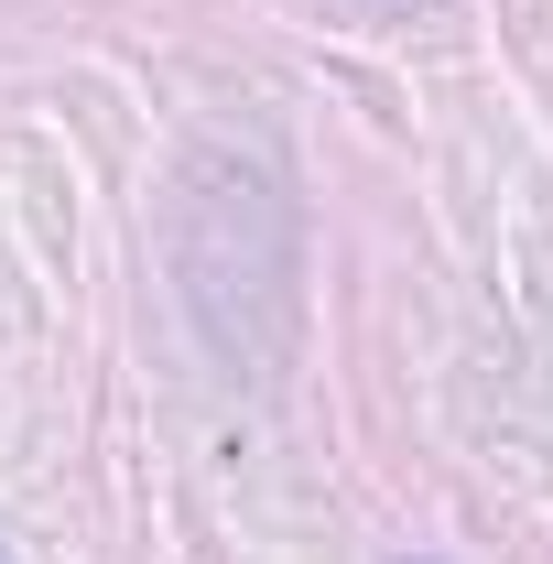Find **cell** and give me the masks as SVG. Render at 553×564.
<instances>
[]
</instances>
